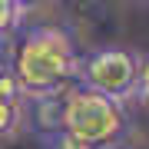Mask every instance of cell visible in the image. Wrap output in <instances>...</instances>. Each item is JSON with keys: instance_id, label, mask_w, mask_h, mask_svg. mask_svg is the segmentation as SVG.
Returning a JSON list of instances; mask_svg holds the SVG:
<instances>
[{"instance_id": "cell-9", "label": "cell", "mask_w": 149, "mask_h": 149, "mask_svg": "<svg viewBox=\"0 0 149 149\" xmlns=\"http://www.w3.org/2000/svg\"><path fill=\"white\" fill-rule=\"evenodd\" d=\"M10 3H13V7H17V10H20V13H23V10H27V7H33V3H37V0H10Z\"/></svg>"}, {"instance_id": "cell-4", "label": "cell", "mask_w": 149, "mask_h": 149, "mask_svg": "<svg viewBox=\"0 0 149 149\" xmlns=\"http://www.w3.org/2000/svg\"><path fill=\"white\" fill-rule=\"evenodd\" d=\"M20 126V103L0 96V136H10Z\"/></svg>"}, {"instance_id": "cell-1", "label": "cell", "mask_w": 149, "mask_h": 149, "mask_svg": "<svg viewBox=\"0 0 149 149\" xmlns=\"http://www.w3.org/2000/svg\"><path fill=\"white\" fill-rule=\"evenodd\" d=\"M13 80L20 93L37 96V100H50L66 90V83L80 70V56L73 50V40L66 30L56 27H33L20 37L13 56H10Z\"/></svg>"}, {"instance_id": "cell-5", "label": "cell", "mask_w": 149, "mask_h": 149, "mask_svg": "<svg viewBox=\"0 0 149 149\" xmlns=\"http://www.w3.org/2000/svg\"><path fill=\"white\" fill-rule=\"evenodd\" d=\"M47 146H50V149H93L90 143L76 139L73 133H63V129H53V133L47 136Z\"/></svg>"}, {"instance_id": "cell-3", "label": "cell", "mask_w": 149, "mask_h": 149, "mask_svg": "<svg viewBox=\"0 0 149 149\" xmlns=\"http://www.w3.org/2000/svg\"><path fill=\"white\" fill-rule=\"evenodd\" d=\"M136 66H139V60L129 53V50L106 47V50H96V53H90L86 60H80L76 76H80V86L123 103L126 96H133Z\"/></svg>"}, {"instance_id": "cell-2", "label": "cell", "mask_w": 149, "mask_h": 149, "mask_svg": "<svg viewBox=\"0 0 149 149\" xmlns=\"http://www.w3.org/2000/svg\"><path fill=\"white\" fill-rule=\"evenodd\" d=\"M56 129L73 133L76 139L100 149L106 143L123 139V133H126V113H123V103L109 100V96L93 93L86 86H73L60 100Z\"/></svg>"}, {"instance_id": "cell-6", "label": "cell", "mask_w": 149, "mask_h": 149, "mask_svg": "<svg viewBox=\"0 0 149 149\" xmlns=\"http://www.w3.org/2000/svg\"><path fill=\"white\" fill-rule=\"evenodd\" d=\"M17 20H20V10H17L10 0H0V40L17 27Z\"/></svg>"}, {"instance_id": "cell-7", "label": "cell", "mask_w": 149, "mask_h": 149, "mask_svg": "<svg viewBox=\"0 0 149 149\" xmlns=\"http://www.w3.org/2000/svg\"><path fill=\"white\" fill-rule=\"evenodd\" d=\"M133 96H139V100H149V56H146V60H139V66H136Z\"/></svg>"}, {"instance_id": "cell-8", "label": "cell", "mask_w": 149, "mask_h": 149, "mask_svg": "<svg viewBox=\"0 0 149 149\" xmlns=\"http://www.w3.org/2000/svg\"><path fill=\"white\" fill-rule=\"evenodd\" d=\"M100 149H133V146L123 143V139H116V143H106V146H100Z\"/></svg>"}]
</instances>
